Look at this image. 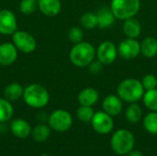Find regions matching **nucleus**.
Masks as SVG:
<instances>
[{
	"instance_id": "1",
	"label": "nucleus",
	"mask_w": 157,
	"mask_h": 156,
	"mask_svg": "<svg viewBox=\"0 0 157 156\" xmlns=\"http://www.w3.org/2000/svg\"><path fill=\"white\" fill-rule=\"evenodd\" d=\"M145 90L142 82L135 78H126L122 80L117 87V95L123 102L137 103L143 99Z\"/></svg>"
},
{
	"instance_id": "2",
	"label": "nucleus",
	"mask_w": 157,
	"mask_h": 156,
	"mask_svg": "<svg viewBox=\"0 0 157 156\" xmlns=\"http://www.w3.org/2000/svg\"><path fill=\"white\" fill-rule=\"evenodd\" d=\"M96 58V49L95 47L87 41H81L79 43L74 44L70 52L69 59L70 62L76 67L83 68L87 67L92 61Z\"/></svg>"
},
{
	"instance_id": "3",
	"label": "nucleus",
	"mask_w": 157,
	"mask_h": 156,
	"mask_svg": "<svg viewBox=\"0 0 157 156\" xmlns=\"http://www.w3.org/2000/svg\"><path fill=\"white\" fill-rule=\"evenodd\" d=\"M22 97L24 102L33 108H42L46 107L50 101L48 90L39 84H31L26 86Z\"/></svg>"
},
{
	"instance_id": "4",
	"label": "nucleus",
	"mask_w": 157,
	"mask_h": 156,
	"mask_svg": "<svg viewBox=\"0 0 157 156\" xmlns=\"http://www.w3.org/2000/svg\"><path fill=\"white\" fill-rule=\"evenodd\" d=\"M134 144L135 138L133 133L126 129L116 131L110 139L111 149L119 155H127L134 149Z\"/></svg>"
},
{
	"instance_id": "5",
	"label": "nucleus",
	"mask_w": 157,
	"mask_h": 156,
	"mask_svg": "<svg viewBox=\"0 0 157 156\" xmlns=\"http://www.w3.org/2000/svg\"><path fill=\"white\" fill-rule=\"evenodd\" d=\"M109 7L117 19L124 21L139 13L141 0H111Z\"/></svg>"
},
{
	"instance_id": "6",
	"label": "nucleus",
	"mask_w": 157,
	"mask_h": 156,
	"mask_svg": "<svg viewBox=\"0 0 157 156\" xmlns=\"http://www.w3.org/2000/svg\"><path fill=\"white\" fill-rule=\"evenodd\" d=\"M49 126L52 130L58 132H65L73 125L72 115L64 109H56L49 117Z\"/></svg>"
},
{
	"instance_id": "7",
	"label": "nucleus",
	"mask_w": 157,
	"mask_h": 156,
	"mask_svg": "<svg viewBox=\"0 0 157 156\" xmlns=\"http://www.w3.org/2000/svg\"><path fill=\"white\" fill-rule=\"evenodd\" d=\"M12 42L23 53H31L37 48L36 39L28 31L16 30L12 35Z\"/></svg>"
},
{
	"instance_id": "8",
	"label": "nucleus",
	"mask_w": 157,
	"mask_h": 156,
	"mask_svg": "<svg viewBox=\"0 0 157 156\" xmlns=\"http://www.w3.org/2000/svg\"><path fill=\"white\" fill-rule=\"evenodd\" d=\"M118 55V46L110 40L102 41L96 50V58L104 65L113 63Z\"/></svg>"
},
{
	"instance_id": "9",
	"label": "nucleus",
	"mask_w": 157,
	"mask_h": 156,
	"mask_svg": "<svg viewBox=\"0 0 157 156\" xmlns=\"http://www.w3.org/2000/svg\"><path fill=\"white\" fill-rule=\"evenodd\" d=\"M91 125L96 132L98 134H109L114 128L113 117L106 113L104 110L95 112L91 120Z\"/></svg>"
},
{
	"instance_id": "10",
	"label": "nucleus",
	"mask_w": 157,
	"mask_h": 156,
	"mask_svg": "<svg viewBox=\"0 0 157 156\" xmlns=\"http://www.w3.org/2000/svg\"><path fill=\"white\" fill-rule=\"evenodd\" d=\"M118 53L124 60H133L141 54V42L137 39L126 38L119 43Z\"/></svg>"
},
{
	"instance_id": "11",
	"label": "nucleus",
	"mask_w": 157,
	"mask_h": 156,
	"mask_svg": "<svg viewBox=\"0 0 157 156\" xmlns=\"http://www.w3.org/2000/svg\"><path fill=\"white\" fill-rule=\"evenodd\" d=\"M17 29L15 14L9 9L0 10V34L12 35Z\"/></svg>"
},
{
	"instance_id": "12",
	"label": "nucleus",
	"mask_w": 157,
	"mask_h": 156,
	"mask_svg": "<svg viewBox=\"0 0 157 156\" xmlns=\"http://www.w3.org/2000/svg\"><path fill=\"white\" fill-rule=\"evenodd\" d=\"M123 108V101L118 95H109L102 101V109L110 115L116 117L120 115Z\"/></svg>"
},
{
	"instance_id": "13",
	"label": "nucleus",
	"mask_w": 157,
	"mask_h": 156,
	"mask_svg": "<svg viewBox=\"0 0 157 156\" xmlns=\"http://www.w3.org/2000/svg\"><path fill=\"white\" fill-rule=\"evenodd\" d=\"M17 49L13 42H3L0 44V65L8 66L16 62Z\"/></svg>"
},
{
	"instance_id": "14",
	"label": "nucleus",
	"mask_w": 157,
	"mask_h": 156,
	"mask_svg": "<svg viewBox=\"0 0 157 156\" xmlns=\"http://www.w3.org/2000/svg\"><path fill=\"white\" fill-rule=\"evenodd\" d=\"M31 127L29 123L23 119H16L10 123V131L18 139H26L31 134Z\"/></svg>"
},
{
	"instance_id": "15",
	"label": "nucleus",
	"mask_w": 157,
	"mask_h": 156,
	"mask_svg": "<svg viewBox=\"0 0 157 156\" xmlns=\"http://www.w3.org/2000/svg\"><path fill=\"white\" fill-rule=\"evenodd\" d=\"M38 9L46 17H56L62 10L60 0H38Z\"/></svg>"
},
{
	"instance_id": "16",
	"label": "nucleus",
	"mask_w": 157,
	"mask_h": 156,
	"mask_svg": "<svg viewBox=\"0 0 157 156\" xmlns=\"http://www.w3.org/2000/svg\"><path fill=\"white\" fill-rule=\"evenodd\" d=\"M98 99L99 94L94 87H86L82 89L77 96V100L80 106L93 107L98 103Z\"/></svg>"
},
{
	"instance_id": "17",
	"label": "nucleus",
	"mask_w": 157,
	"mask_h": 156,
	"mask_svg": "<svg viewBox=\"0 0 157 156\" xmlns=\"http://www.w3.org/2000/svg\"><path fill=\"white\" fill-rule=\"evenodd\" d=\"M98 17V27L99 29H108L115 24L116 17L109 6H102L97 12Z\"/></svg>"
},
{
	"instance_id": "18",
	"label": "nucleus",
	"mask_w": 157,
	"mask_h": 156,
	"mask_svg": "<svg viewBox=\"0 0 157 156\" xmlns=\"http://www.w3.org/2000/svg\"><path fill=\"white\" fill-rule=\"evenodd\" d=\"M122 29H123V32L127 38L137 39L141 36L142 25L137 18L131 17V18L124 20Z\"/></svg>"
},
{
	"instance_id": "19",
	"label": "nucleus",
	"mask_w": 157,
	"mask_h": 156,
	"mask_svg": "<svg viewBox=\"0 0 157 156\" xmlns=\"http://www.w3.org/2000/svg\"><path fill=\"white\" fill-rule=\"evenodd\" d=\"M23 92H24L23 86L19 83L13 82L5 87L3 91V95L6 99H7L10 102H13L23 97Z\"/></svg>"
},
{
	"instance_id": "20",
	"label": "nucleus",
	"mask_w": 157,
	"mask_h": 156,
	"mask_svg": "<svg viewBox=\"0 0 157 156\" xmlns=\"http://www.w3.org/2000/svg\"><path fill=\"white\" fill-rule=\"evenodd\" d=\"M141 53L146 58H154L157 55V40L154 37H146L141 42Z\"/></svg>"
},
{
	"instance_id": "21",
	"label": "nucleus",
	"mask_w": 157,
	"mask_h": 156,
	"mask_svg": "<svg viewBox=\"0 0 157 156\" xmlns=\"http://www.w3.org/2000/svg\"><path fill=\"white\" fill-rule=\"evenodd\" d=\"M143 118V109L137 103H131L125 110V119L131 123H137Z\"/></svg>"
},
{
	"instance_id": "22",
	"label": "nucleus",
	"mask_w": 157,
	"mask_h": 156,
	"mask_svg": "<svg viewBox=\"0 0 157 156\" xmlns=\"http://www.w3.org/2000/svg\"><path fill=\"white\" fill-rule=\"evenodd\" d=\"M51 134V128L45 124H39L31 130V135L35 142L43 143L48 140Z\"/></svg>"
},
{
	"instance_id": "23",
	"label": "nucleus",
	"mask_w": 157,
	"mask_h": 156,
	"mask_svg": "<svg viewBox=\"0 0 157 156\" xmlns=\"http://www.w3.org/2000/svg\"><path fill=\"white\" fill-rule=\"evenodd\" d=\"M14 114V108L10 101L5 97H0V123L10 120Z\"/></svg>"
},
{
	"instance_id": "24",
	"label": "nucleus",
	"mask_w": 157,
	"mask_h": 156,
	"mask_svg": "<svg viewBox=\"0 0 157 156\" xmlns=\"http://www.w3.org/2000/svg\"><path fill=\"white\" fill-rule=\"evenodd\" d=\"M143 124L147 132L157 135V111H151L146 114L144 118Z\"/></svg>"
},
{
	"instance_id": "25",
	"label": "nucleus",
	"mask_w": 157,
	"mask_h": 156,
	"mask_svg": "<svg viewBox=\"0 0 157 156\" xmlns=\"http://www.w3.org/2000/svg\"><path fill=\"white\" fill-rule=\"evenodd\" d=\"M143 101L147 109L150 111H157V88L145 91Z\"/></svg>"
},
{
	"instance_id": "26",
	"label": "nucleus",
	"mask_w": 157,
	"mask_h": 156,
	"mask_svg": "<svg viewBox=\"0 0 157 156\" xmlns=\"http://www.w3.org/2000/svg\"><path fill=\"white\" fill-rule=\"evenodd\" d=\"M80 24L86 29H93L98 27V17L96 12H86L80 17Z\"/></svg>"
},
{
	"instance_id": "27",
	"label": "nucleus",
	"mask_w": 157,
	"mask_h": 156,
	"mask_svg": "<svg viewBox=\"0 0 157 156\" xmlns=\"http://www.w3.org/2000/svg\"><path fill=\"white\" fill-rule=\"evenodd\" d=\"M95 114V111L92 107L88 106H80L76 110V116L77 119L85 123L91 122L93 116Z\"/></svg>"
},
{
	"instance_id": "28",
	"label": "nucleus",
	"mask_w": 157,
	"mask_h": 156,
	"mask_svg": "<svg viewBox=\"0 0 157 156\" xmlns=\"http://www.w3.org/2000/svg\"><path fill=\"white\" fill-rule=\"evenodd\" d=\"M38 9V0H21L19 10L24 15H31Z\"/></svg>"
},
{
	"instance_id": "29",
	"label": "nucleus",
	"mask_w": 157,
	"mask_h": 156,
	"mask_svg": "<svg viewBox=\"0 0 157 156\" xmlns=\"http://www.w3.org/2000/svg\"><path fill=\"white\" fill-rule=\"evenodd\" d=\"M83 38H84V31L81 28L75 26L68 30V39L72 43L74 44L79 43L83 41Z\"/></svg>"
},
{
	"instance_id": "30",
	"label": "nucleus",
	"mask_w": 157,
	"mask_h": 156,
	"mask_svg": "<svg viewBox=\"0 0 157 156\" xmlns=\"http://www.w3.org/2000/svg\"><path fill=\"white\" fill-rule=\"evenodd\" d=\"M142 85L145 91L152 90L157 88V76L153 74H145L142 79Z\"/></svg>"
},
{
	"instance_id": "31",
	"label": "nucleus",
	"mask_w": 157,
	"mask_h": 156,
	"mask_svg": "<svg viewBox=\"0 0 157 156\" xmlns=\"http://www.w3.org/2000/svg\"><path fill=\"white\" fill-rule=\"evenodd\" d=\"M103 66H104V64L97 59V60L92 61L90 63V64L87 66V68H88V72L91 74H98L102 71Z\"/></svg>"
},
{
	"instance_id": "32",
	"label": "nucleus",
	"mask_w": 157,
	"mask_h": 156,
	"mask_svg": "<svg viewBox=\"0 0 157 156\" xmlns=\"http://www.w3.org/2000/svg\"><path fill=\"white\" fill-rule=\"evenodd\" d=\"M127 156H144V154L139 151V150H135V149H133V150H132Z\"/></svg>"
},
{
	"instance_id": "33",
	"label": "nucleus",
	"mask_w": 157,
	"mask_h": 156,
	"mask_svg": "<svg viewBox=\"0 0 157 156\" xmlns=\"http://www.w3.org/2000/svg\"><path fill=\"white\" fill-rule=\"evenodd\" d=\"M40 156H51V155H48V154H41V155Z\"/></svg>"
}]
</instances>
